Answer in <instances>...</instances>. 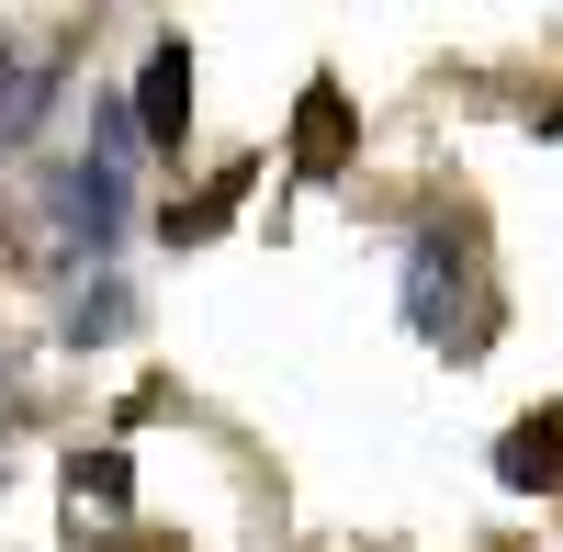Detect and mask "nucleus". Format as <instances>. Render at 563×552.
Here are the masks:
<instances>
[{
    "mask_svg": "<svg viewBox=\"0 0 563 552\" xmlns=\"http://www.w3.org/2000/svg\"><path fill=\"white\" fill-rule=\"evenodd\" d=\"M406 328L429 339V350H485L496 339V294H485V271H474V238H462V225H417L406 238Z\"/></svg>",
    "mask_w": 563,
    "mask_h": 552,
    "instance_id": "nucleus-1",
    "label": "nucleus"
},
{
    "mask_svg": "<svg viewBox=\"0 0 563 552\" xmlns=\"http://www.w3.org/2000/svg\"><path fill=\"white\" fill-rule=\"evenodd\" d=\"M124 451H79V463H68V496H102V508H124Z\"/></svg>",
    "mask_w": 563,
    "mask_h": 552,
    "instance_id": "nucleus-8",
    "label": "nucleus"
},
{
    "mask_svg": "<svg viewBox=\"0 0 563 552\" xmlns=\"http://www.w3.org/2000/svg\"><path fill=\"white\" fill-rule=\"evenodd\" d=\"M339 158H350V102H339V79H316L305 90V124H294V169L305 180H339Z\"/></svg>",
    "mask_w": 563,
    "mask_h": 552,
    "instance_id": "nucleus-5",
    "label": "nucleus"
},
{
    "mask_svg": "<svg viewBox=\"0 0 563 552\" xmlns=\"http://www.w3.org/2000/svg\"><path fill=\"white\" fill-rule=\"evenodd\" d=\"M113 328H124V294H113V283H102V294H90V305L68 316V339H113Z\"/></svg>",
    "mask_w": 563,
    "mask_h": 552,
    "instance_id": "nucleus-9",
    "label": "nucleus"
},
{
    "mask_svg": "<svg viewBox=\"0 0 563 552\" xmlns=\"http://www.w3.org/2000/svg\"><path fill=\"white\" fill-rule=\"evenodd\" d=\"M496 485H563V406H541V418H519L507 429V451H496Z\"/></svg>",
    "mask_w": 563,
    "mask_h": 552,
    "instance_id": "nucleus-6",
    "label": "nucleus"
},
{
    "mask_svg": "<svg viewBox=\"0 0 563 552\" xmlns=\"http://www.w3.org/2000/svg\"><path fill=\"white\" fill-rule=\"evenodd\" d=\"M45 113H57V57H23V45H0V147H23Z\"/></svg>",
    "mask_w": 563,
    "mask_h": 552,
    "instance_id": "nucleus-4",
    "label": "nucleus"
},
{
    "mask_svg": "<svg viewBox=\"0 0 563 552\" xmlns=\"http://www.w3.org/2000/svg\"><path fill=\"white\" fill-rule=\"evenodd\" d=\"M238 192H249V169H225V180H214L203 203H169V238H214V225L238 214Z\"/></svg>",
    "mask_w": 563,
    "mask_h": 552,
    "instance_id": "nucleus-7",
    "label": "nucleus"
},
{
    "mask_svg": "<svg viewBox=\"0 0 563 552\" xmlns=\"http://www.w3.org/2000/svg\"><path fill=\"white\" fill-rule=\"evenodd\" d=\"M124 147H135V124L124 113H102V158H79V169H57V180H45V203H57L68 214V238H90V260H102L113 238H124Z\"/></svg>",
    "mask_w": 563,
    "mask_h": 552,
    "instance_id": "nucleus-2",
    "label": "nucleus"
},
{
    "mask_svg": "<svg viewBox=\"0 0 563 552\" xmlns=\"http://www.w3.org/2000/svg\"><path fill=\"white\" fill-rule=\"evenodd\" d=\"M135 135H147L158 158H180V135H192V45L158 34L147 68H135Z\"/></svg>",
    "mask_w": 563,
    "mask_h": 552,
    "instance_id": "nucleus-3",
    "label": "nucleus"
}]
</instances>
